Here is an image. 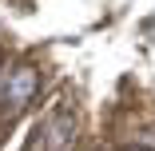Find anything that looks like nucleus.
Wrapping results in <instances>:
<instances>
[{
  "mask_svg": "<svg viewBox=\"0 0 155 151\" xmlns=\"http://www.w3.org/2000/svg\"><path fill=\"white\" fill-rule=\"evenodd\" d=\"M72 139H76V115H72V107H60L44 127V143H48V151H68Z\"/></svg>",
  "mask_w": 155,
  "mask_h": 151,
  "instance_id": "f03ea898",
  "label": "nucleus"
},
{
  "mask_svg": "<svg viewBox=\"0 0 155 151\" xmlns=\"http://www.w3.org/2000/svg\"><path fill=\"white\" fill-rule=\"evenodd\" d=\"M36 87H40L36 68H16V72L8 76V84H4V103H8V111H20L28 100L36 96Z\"/></svg>",
  "mask_w": 155,
  "mask_h": 151,
  "instance_id": "f257e3e1",
  "label": "nucleus"
}]
</instances>
